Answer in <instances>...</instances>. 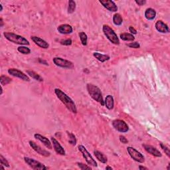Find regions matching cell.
Returning <instances> with one entry per match:
<instances>
[{"label": "cell", "instance_id": "6da1fadb", "mask_svg": "<svg viewBox=\"0 0 170 170\" xmlns=\"http://www.w3.org/2000/svg\"><path fill=\"white\" fill-rule=\"evenodd\" d=\"M55 95H57V98L61 101V103L66 106V108L69 110L70 112H71L72 113L74 114L77 113V109L74 101H73L66 93H65L63 91L59 89V88H55Z\"/></svg>", "mask_w": 170, "mask_h": 170}, {"label": "cell", "instance_id": "7a4b0ae2", "mask_svg": "<svg viewBox=\"0 0 170 170\" xmlns=\"http://www.w3.org/2000/svg\"><path fill=\"white\" fill-rule=\"evenodd\" d=\"M87 89L88 94L90 96L93 100H95L96 102L100 103L102 106L104 105V101L103 100V94L100 88H99L97 86L93 84H87Z\"/></svg>", "mask_w": 170, "mask_h": 170}, {"label": "cell", "instance_id": "3957f363", "mask_svg": "<svg viewBox=\"0 0 170 170\" xmlns=\"http://www.w3.org/2000/svg\"><path fill=\"white\" fill-rule=\"evenodd\" d=\"M4 35L7 40L15 44H18L20 45H29V42L27 39L17 34L10 32L4 33Z\"/></svg>", "mask_w": 170, "mask_h": 170}, {"label": "cell", "instance_id": "277c9868", "mask_svg": "<svg viewBox=\"0 0 170 170\" xmlns=\"http://www.w3.org/2000/svg\"><path fill=\"white\" fill-rule=\"evenodd\" d=\"M103 33L106 38L111 42L112 43L114 44V45H119L120 40L119 38L118 37L117 34L115 33V31L112 29L110 27V26L107 25H104L103 27Z\"/></svg>", "mask_w": 170, "mask_h": 170}, {"label": "cell", "instance_id": "5b68a950", "mask_svg": "<svg viewBox=\"0 0 170 170\" xmlns=\"http://www.w3.org/2000/svg\"><path fill=\"white\" fill-rule=\"evenodd\" d=\"M78 150H79L81 154H82V156L83 158L85 159L86 161H87V163L90 165L91 166H93V167H97V163H96V161L94 159V158H93V156L90 155V154L88 152V151L86 149V148L85 146H82V145H80L78 146Z\"/></svg>", "mask_w": 170, "mask_h": 170}, {"label": "cell", "instance_id": "8992f818", "mask_svg": "<svg viewBox=\"0 0 170 170\" xmlns=\"http://www.w3.org/2000/svg\"><path fill=\"white\" fill-rule=\"evenodd\" d=\"M24 160L25 163L29 165V166L35 170H45L48 169V167H46L45 165L33 158H30L29 157H25Z\"/></svg>", "mask_w": 170, "mask_h": 170}, {"label": "cell", "instance_id": "52a82bcc", "mask_svg": "<svg viewBox=\"0 0 170 170\" xmlns=\"http://www.w3.org/2000/svg\"><path fill=\"white\" fill-rule=\"evenodd\" d=\"M127 151L130 156L136 161L139 162V163H143L145 161L144 156L140 151L136 150L135 148L129 146V147L127 148Z\"/></svg>", "mask_w": 170, "mask_h": 170}, {"label": "cell", "instance_id": "ba28073f", "mask_svg": "<svg viewBox=\"0 0 170 170\" xmlns=\"http://www.w3.org/2000/svg\"><path fill=\"white\" fill-rule=\"evenodd\" d=\"M54 64L57 67L64 68V69H73L74 68V65L72 62H70L68 60L64 59L61 57H55L53 59Z\"/></svg>", "mask_w": 170, "mask_h": 170}, {"label": "cell", "instance_id": "9c48e42d", "mask_svg": "<svg viewBox=\"0 0 170 170\" xmlns=\"http://www.w3.org/2000/svg\"><path fill=\"white\" fill-rule=\"evenodd\" d=\"M112 126L117 131L122 133H126L128 131V126L122 120H114L112 122Z\"/></svg>", "mask_w": 170, "mask_h": 170}, {"label": "cell", "instance_id": "30bf717a", "mask_svg": "<svg viewBox=\"0 0 170 170\" xmlns=\"http://www.w3.org/2000/svg\"><path fill=\"white\" fill-rule=\"evenodd\" d=\"M8 73L13 76V77L19 78L24 81H27V82H29L30 81V78L27 75H25L24 72L18 69L11 68V69H8Z\"/></svg>", "mask_w": 170, "mask_h": 170}, {"label": "cell", "instance_id": "8fae6325", "mask_svg": "<svg viewBox=\"0 0 170 170\" xmlns=\"http://www.w3.org/2000/svg\"><path fill=\"white\" fill-rule=\"evenodd\" d=\"M29 145L32 148L33 150L34 151H35L37 153L39 154V155L45 156V157L50 156L51 154L49 153L48 151L44 150V149L42 148L41 146H39V145L37 144L35 142H33V141H29Z\"/></svg>", "mask_w": 170, "mask_h": 170}, {"label": "cell", "instance_id": "7c38bea8", "mask_svg": "<svg viewBox=\"0 0 170 170\" xmlns=\"http://www.w3.org/2000/svg\"><path fill=\"white\" fill-rule=\"evenodd\" d=\"M100 3L110 11L116 12L118 11V7L113 1H110V0H100Z\"/></svg>", "mask_w": 170, "mask_h": 170}, {"label": "cell", "instance_id": "4fadbf2b", "mask_svg": "<svg viewBox=\"0 0 170 170\" xmlns=\"http://www.w3.org/2000/svg\"><path fill=\"white\" fill-rule=\"evenodd\" d=\"M51 140L52 144H53V148L55 151V152L57 154H59V155L65 156V154H66L65 150H64V148L62 147V146L60 144V143L58 142V141H57L55 138L53 137H52L51 138Z\"/></svg>", "mask_w": 170, "mask_h": 170}, {"label": "cell", "instance_id": "5bb4252c", "mask_svg": "<svg viewBox=\"0 0 170 170\" xmlns=\"http://www.w3.org/2000/svg\"><path fill=\"white\" fill-rule=\"evenodd\" d=\"M34 137H35V138H36L37 140L40 141L41 143H43V145L45 146L47 148L49 149V150H52V149H53V144H52V142H50V140H49L48 138H47L46 137L43 136H42L41 134H37V133L34 134Z\"/></svg>", "mask_w": 170, "mask_h": 170}, {"label": "cell", "instance_id": "9a60e30c", "mask_svg": "<svg viewBox=\"0 0 170 170\" xmlns=\"http://www.w3.org/2000/svg\"><path fill=\"white\" fill-rule=\"evenodd\" d=\"M31 40L33 41V43H35V45L39 46V47L43 48V49H48L49 45V43L46 41L44 40V39H41L40 37H38L36 36H31Z\"/></svg>", "mask_w": 170, "mask_h": 170}, {"label": "cell", "instance_id": "2e32d148", "mask_svg": "<svg viewBox=\"0 0 170 170\" xmlns=\"http://www.w3.org/2000/svg\"><path fill=\"white\" fill-rule=\"evenodd\" d=\"M155 27L157 31L162 33H167L169 32L168 25L164 23L161 20H159L156 23Z\"/></svg>", "mask_w": 170, "mask_h": 170}, {"label": "cell", "instance_id": "e0dca14e", "mask_svg": "<svg viewBox=\"0 0 170 170\" xmlns=\"http://www.w3.org/2000/svg\"><path fill=\"white\" fill-rule=\"evenodd\" d=\"M143 148H144L145 150L147 151L148 153L151 154V156L158 157V158H159V157L162 156V154L160 151H159L158 149L154 148V146H150V145H143Z\"/></svg>", "mask_w": 170, "mask_h": 170}, {"label": "cell", "instance_id": "ac0fdd59", "mask_svg": "<svg viewBox=\"0 0 170 170\" xmlns=\"http://www.w3.org/2000/svg\"><path fill=\"white\" fill-rule=\"evenodd\" d=\"M57 31L61 34H70L72 33L73 29L71 25L69 24H62L57 27Z\"/></svg>", "mask_w": 170, "mask_h": 170}, {"label": "cell", "instance_id": "d6986e66", "mask_svg": "<svg viewBox=\"0 0 170 170\" xmlns=\"http://www.w3.org/2000/svg\"><path fill=\"white\" fill-rule=\"evenodd\" d=\"M104 105L108 110H112L114 108V98L112 95L106 96L105 101H104Z\"/></svg>", "mask_w": 170, "mask_h": 170}, {"label": "cell", "instance_id": "ffe728a7", "mask_svg": "<svg viewBox=\"0 0 170 170\" xmlns=\"http://www.w3.org/2000/svg\"><path fill=\"white\" fill-rule=\"evenodd\" d=\"M156 16V11L152 8H148L145 11V17L148 20H153Z\"/></svg>", "mask_w": 170, "mask_h": 170}, {"label": "cell", "instance_id": "44dd1931", "mask_svg": "<svg viewBox=\"0 0 170 170\" xmlns=\"http://www.w3.org/2000/svg\"><path fill=\"white\" fill-rule=\"evenodd\" d=\"M94 154L96 156V159H98L99 161H100L101 163L106 164L107 161H108V159H107L106 157L104 155L103 153H101L100 151H99L98 150L94 151Z\"/></svg>", "mask_w": 170, "mask_h": 170}, {"label": "cell", "instance_id": "7402d4cb", "mask_svg": "<svg viewBox=\"0 0 170 170\" xmlns=\"http://www.w3.org/2000/svg\"><path fill=\"white\" fill-rule=\"evenodd\" d=\"M93 56H94V57H95V58H96V59H97L98 61H100L102 62H105V61H108V60L110 59L108 55L99 53H97V52H96V53H93Z\"/></svg>", "mask_w": 170, "mask_h": 170}, {"label": "cell", "instance_id": "603a6c76", "mask_svg": "<svg viewBox=\"0 0 170 170\" xmlns=\"http://www.w3.org/2000/svg\"><path fill=\"white\" fill-rule=\"evenodd\" d=\"M120 37L123 41H133L135 39L134 36L131 33H121L120 35Z\"/></svg>", "mask_w": 170, "mask_h": 170}, {"label": "cell", "instance_id": "cb8c5ba5", "mask_svg": "<svg viewBox=\"0 0 170 170\" xmlns=\"http://www.w3.org/2000/svg\"><path fill=\"white\" fill-rule=\"evenodd\" d=\"M123 22V19L120 14H115L113 16V23L116 25H121Z\"/></svg>", "mask_w": 170, "mask_h": 170}, {"label": "cell", "instance_id": "d4e9b609", "mask_svg": "<svg viewBox=\"0 0 170 170\" xmlns=\"http://www.w3.org/2000/svg\"><path fill=\"white\" fill-rule=\"evenodd\" d=\"M27 73L29 76H30L31 77H32L33 78H34V79L36 80L41 81V82H42V81L43 80V79L41 78L40 75H39L37 73H36L35 72L33 71V70H27Z\"/></svg>", "mask_w": 170, "mask_h": 170}, {"label": "cell", "instance_id": "484cf974", "mask_svg": "<svg viewBox=\"0 0 170 170\" xmlns=\"http://www.w3.org/2000/svg\"><path fill=\"white\" fill-rule=\"evenodd\" d=\"M11 82V79L9 77H7V76L1 75V77H0V82H1V85L2 86L8 85V84H9Z\"/></svg>", "mask_w": 170, "mask_h": 170}, {"label": "cell", "instance_id": "4316f807", "mask_svg": "<svg viewBox=\"0 0 170 170\" xmlns=\"http://www.w3.org/2000/svg\"><path fill=\"white\" fill-rule=\"evenodd\" d=\"M79 37L81 41V43H82V45L84 46H87V40H88V37L87 34L84 32H80L79 33Z\"/></svg>", "mask_w": 170, "mask_h": 170}, {"label": "cell", "instance_id": "83f0119b", "mask_svg": "<svg viewBox=\"0 0 170 170\" xmlns=\"http://www.w3.org/2000/svg\"><path fill=\"white\" fill-rule=\"evenodd\" d=\"M76 9V3L72 0H70L69 1V6H68V13L72 14Z\"/></svg>", "mask_w": 170, "mask_h": 170}, {"label": "cell", "instance_id": "f1b7e54d", "mask_svg": "<svg viewBox=\"0 0 170 170\" xmlns=\"http://www.w3.org/2000/svg\"><path fill=\"white\" fill-rule=\"evenodd\" d=\"M17 51L19 52V53H22L23 55H29L31 53V50L29 48L25 46H20L17 48Z\"/></svg>", "mask_w": 170, "mask_h": 170}, {"label": "cell", "instance_id": "f546056e", "mask_svg": "<svg viewBox=\"0 0 170 170\" xmlns=\"http://www.w3.org/2000/svg\"><path fill=\"white\" fill-rule=\"evenodd\" d=\"M68 136H69V142L72 146H75L77 143V140H76L75 136L70 132H67Z\"/></svg>", "mask_w": 170, "mask_h": 170}, {"label": "cell", "instance_id": "4dcf8cb0", "mask_svg": "<svg viewBox=\"0 0 170 170\" xmlns=\"http://www.w3.org/2000/svg\"><path fill=\"white\" fill-rule=\"evenodd\" d=\"M0 162H1V165H2V166L7 167H9V162L7 161V159L2 155H0Z\"/></svg>", "mask_w": 170, "mask_h": 170}, {"label": "cell", "instance_id": "1f68e13d", "mask_svg": "<svg viewBox=\"0 0 170 170\" xmlns=\"http://www.w3.org/2000/svg\"><path fill=\"white\" fill-rule=\"evenodd\" d=\"M60 43H61V44L62 45L69 46V45H70L72 44V40H71V39H62V40L60 41Z\"/></svg>", "mask_w": 170, "mask_h": 170}, {"label": "cell", "instance_id": "d6a6232c", "mask_svg": "<svg viewBox=\"0 0 170 170\" xmlns=\"http://www.w3.org/2000/svg\"><path fill=\"white\" fill-rule=\"evenodd\" d=\"M160 144V146H161V148L162 150H163L164 151V152L166 154V155L168 156V157H170V153H169V149L166 146H165L163 143H159Z\"/></svg>", "mask_w": 170, "mask_h": 170}, {"label": "cell", "instance_id": "836d02e7", "mask_svg": "<svg viewBox=\"0 0 170 170\" xmlns=\"http://www.w3.org/2000/svg\"><path fill=\"white\" fill-rule=\"evenodd\" d=\"M77 166L80 167V169H82V170H85V169H91L92 168L90 166H88L87 165L84 164L82 163H80V162H77Z\"/></svg>", "mask_w": 170, "mask_h": 170}, {"label": "cell", "instance_id": "e575fe53", "mask_svg": "<svg viewBox=\"0 0 170 170\" xmlns=\"http://www.w3.org/2000/svg\"><path fill=\"white\" fill-rule=\"evenodd\" d=\"M128 47H129L130 48L138 49L140 47V45L139 44V43H138V42H134V43L128 44Z\"/></svg>", "mask_w": 170, "mask_h": 170}, {"label": "cell", "instance_id": "d590c367", "mask_svg": "<svg viewBox=\"0 0 170 170\" xmlns=\"http://www.w3.org/2000/svg\"><path fill=\"white\" fill-rule=\"evenodd\" d=\"M120 141L122 143H124V144H126V143H128V140L126 139V138L125 136H120Z\"/></svg>", "mask_w": 170, "mask_h": 170}, {"label": "cell", "instance_id": "8d00e7d4", "mask_svg": "<svg viewBox=\"0 0 170 170\" xmlns=\"http://www.w3.org/2000/svg\"><path fill=\"white\" fill-rule=\"evenodd\" d=\"M135 2L138 6H143V5L146 4V0H136Z\"/></svg>", "mask_w": 170, "mask_h": 170}, {"label": "cell", "instance_id": "74e56055", "mask_svg": "<svg viewBox=\"0 0 170 170\" xmlns=\"http://www.w3.org/2000/svg\"><path fill=\"white\" fill-rule=\"evenodd\" d=\"M129 31H130V32L131 33V34H134V35H136V34H137V31L135 29L132 27V26H130V27H129Z\"/></svg>", "mask_w": 170, "mask_h": 170}, {"label": "cell", "instance_id": "f35d334b", "mask_svg": "<svg viewBox=\"0 0 170 170\" xmlns=\"http://www.w3.org/2000/svg\"><path fill=\"white\" fill-rule=\"evenodd\" d=\"M139 169L140 170H142V169H146V170H147V169H148L147 167H143V166H141L139 167Z\"/></svg>", "mask_w": 170, "mask_h": 170}, {"label": "cell", "instance_id": "ab89813d", "mask_svg": "<svg viewBox=\"0 0 170 170\" xmlns=\"http://www.w3.org/2000/svg\"><path fill=\"white\" fill-rule=\"evenodd\" d=\"M0 21H1V27H3V25H4V22H3V19H2V18H1V19H0Z\"/></svg>", "mask_w": 170, "mask_h": 170}, {"label": "cell", "instance_id": "60d3db41", "mask_svg": "<svg viewBox=\"0 0 170 170\" xmlns=\"http://www.w3.org/2000/svg\"><path fill=\"white\" fill-rule=\"evenodd\" d=\"M39 62H45V63L47 65H48V64H47V62L46 61H42V60L40 59H39Z\"/></svg>", "mask_w": 170, "mask_h": 170}, {"label": "cell", "instance_id": "b9f144b4", "mask_svg": "<svg viewBox=\"0 0 170 170\" xmlns=\"http://www.w3.org/2000/svg\"><path fill=\"white\" fill-rule=\"evenodd\" d=\"M106 169H110V170H112V168L111 167L107 166V167H106Z\"/></svg>", "mask_w": 170, "mask_h": 170}, {"label": "cell", "instance_id": "7bdbcfd3", "mask_svg": "<svg viewBox=\"0 0 170 170\" xmlns=\"http://www.w3.org/2000/svg\"><path fill=\"white\" fill-rule=\"evenodd\" d=\"M0 7H1V11H2V10H3V7H2L1 4H0Z\"/></svg>", "mask_w": 170, "mask_h": 170}]
</instances>
